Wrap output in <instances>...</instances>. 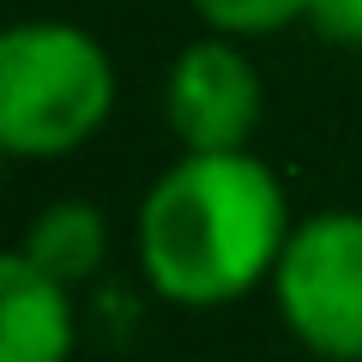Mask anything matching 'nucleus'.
<instances>
[{
  "instance_id": "nucleus-1",
  "label": "nucleus",
  "mask_w": 362,
  "mask_h": 362,
  "mask_svg": "<svg viewBox=\"0 0 362 362\" xmlns=\"http://www.w3.org/2000/svg\"><path fill=\"white\" fill-rule=\"evenodd\" d=\"M284 181L247 151H187L139 206V266L181 308H223L272 278L290 242Z\"/></svg>"
},
{
  "instance_id": "nucleus-2",
  "label": "nucleus",
  "mask_w": 362,
  "mask_h": 362,
  "mask_svg": "<svg viewBox=\"0 0 362 362\" xmlns=\"http://www.w3.org/2000/svg\"><path fill=\"white\" fill-rule=\"evenodd\" d=\"M115 109V61L90 30L25 18L0 37V145L13 157H66Z\"/></svg>"
},
{
  "instance_id": "nucleus-3",
  "label": "nucleus",
  "mask_w": 362,
  "mask_h": 362,
  "mask_svg": "<svg viewBox=\"0 0 362 362\" xmlns=\"http://www.w3.org/2000/svg\"><path fill=\"white\" fill-rule=\"evenodd\" d=\"M272 302L320 362H362V211H314L272 266Z\"/></svg>"
},
{
  "instance_id": "nucleus-4",
  "label": "nucleus",
  "mask_w": 362,
  "mask_h": 362,
  "mask_svg": "<svg viewBox=\"0 0 362 362\" xmlns=\"http://www.w3.org/2000/svg\"><path fill=\"white\" fill-rule=\"evenodd\" d=\"M163 109L181 151H247L259 109H266V90H259L254 61L230 37H211V42H187L175 54Z\"/></svg>"
},
{
  "instance_id": "nucleus-5",
  "label": "nucleus",
  "mask_w": 362,
  "mask_h": 362,
  "mask_svg": "<svg viewBox=\"0 0 362 362\" xmlns=\"http://www.w3.org/2000/svg\"><path fill=\"white\" fill-rule=\"evenodd\" d=\"M73 284L49 278L37 259H0V362H66L73 356Z\"/></svg>"
},
{
  "instance_id": "nucleus-6",
  "label": "nucleus",
  "mask_w": 362,
  "mask_h": 362,
  "mask_svg": "<svg viewBox=\"0 0 362 362\" xmlns=\"http://www.w3.org/2000/svg\"><path fill=\"white\" fill-rule=\"evenodd\" d=\"M18 254L37 259L49 278H61V284H78V278H90V272L103 266V218H97V206H85V199H61V206H49L25 230Z\"/></svg>"
},
{
  "instance_id": "nucleus-7",
  "label": "nucleus",
  "mask_w": 362,
  "mask_h": 362,
  "mask_svg": "<svg viewBox=\"0 0 362 362\" xmlns=\"http://www.w3.org/2000/svg\"><path fill=\"white\" fill-rule=\"evenodd\" d=\"M308 6L314 0H194V13L218 37H272V30L308 18Z\"/></svg>"
},
{
  "instance_id": "nucleus-8",
  "label": "nucleus",
  "mask_w": 362,
  "mask_h": 362,
  "mask_svg": "<svg viewBox=\"0 0 362 362\" xmlns=\"http://www.w3.org/2000/svg\"><path fill=\"white\" fill-rule=\"evenodd\" d=\"M308 25L320 30L326 42H344V49H362V0H314Z\"/></svg>"
}]
</instances>
